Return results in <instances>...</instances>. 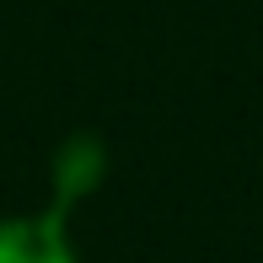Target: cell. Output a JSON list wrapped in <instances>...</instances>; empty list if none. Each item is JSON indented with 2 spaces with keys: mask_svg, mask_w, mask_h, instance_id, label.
<instances>
[{
  "mask_svg": "<svg viewBox=\"0 0 263 263\" xmlns=\"http://www.w3.org/2000/svg\"><path fill=\"white\" fill-rule=\"evenodd\" d=\"M86 199V188L54 177V204L43 215H6L0 220V263H81L65 231V210Z\"/></svg>",
  "mask_w": 263,
  "mask_h": 263,
  "instance_id": "obj_1",
  "label": "cell"
}]
</instances>
